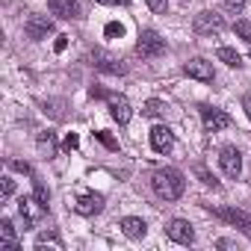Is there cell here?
<instances>
[{
	"instance_id": "32",
	"label": "cell",
	"mask_w": 251,
	"mask_h": 251,
	"mask_svg": "<svg viewBox=\"0 0 251 251\" xmlns=\"http://www.w3.org/2000/svg\"><path fill=\"white\" fill-rule=\"evenodd\" d=\"M98 3H103V6H124L127 0H98Z\"/></svg>"
},
{
	"instance_id": "2",
	"label": "cell",
	"mask_w": 251,
	"mask_h": 251,
	"mask_svg": "<svg viewBox=\"0 0 251 251\" xmlns=\"http://www.w3.org/2000/svg\"><path fill=\"white\" fill-rule=\"evenodd\" d=\"M192 30H195L198 36H219V33L225 30V18H222L219 12H213V9H201V12L192 18Z\"/></svg>"
},
{
	"instance_id": "3",
	"label": "cell",
	"mask_w": 251,
	"mask_h": 251,
	"mask_svg": "<svg viewBox=\"0 0 251 251\" xmlns=\"http://www.w3.org/2000/svg\"><path fill=\"white\" fill-rule=\"evenodd\" d=\"M136 53H139L142 59H154V56L166 53V39H160L157 30H142V36H139V42H136Z\"/></svg>"
},
{
	"instance_id": "10",
	"label": "cell",
	"mask_w": 251,
	"mask_h": 251,
	"mask_svg": "<svg viewBox=\"0 0 251 251\" xmlns=\"http://www.w3.org/2000/svg\"><path fill=\"white\" fill-rule=\"evenodd\" d=\"M48 9H50V15H56L62 21L80 18V3L77 0H48Z\"/></svg>"
},
{
	"instance_id": "13",
	"label": "cell",
	"mask_w": 251,
	"mask_h": 251,
	"mask_svg": "<svg viewBox=\"0 0 251 251\" xmlns=\"http://www.w3.org/2000/svg\"><path fill=\"white\" fill-rule=\"evenodd\" d=\"M74 210H77L80 216H98V213L103 210V195H98V192H86V195L77 198Z\"/></svg>"
},
{
	"instance_id": "19",
	"label": "cell",
	"mask_w": 251,
	"mask_h": 251,
	"mask_svg": "<svg viewBox=\"0 0 251 251\" xmlns=\"http://www.w3.org/2000/svg\"><path fill=\"white\" fill-rule=\"evenodd\" d=\"M166 109H169V106H166L163 100H157V98H151V100L142 103V115H145V118H163Z\"/></svg>"
},
{
	"instance_id": "22",
	"label": "cell",
	"mask_w": 251,
	"mask_h": 251,
	"mask_svg": "<svg viewBox=\"0 0 251 251\" xmlns=\"http://www.w3.org/2000/svg\"><path fill=\"white\" fill-rule=\"evenodd\" d=\"M45 245H53V248H62V239L53 233V230H48V233H39V239H36V248H45Z\"/></svg>"
},
{
	"instance_id": "16",
	"label": "cell",
	"mask_w": 251,
	"mask_h": 251,
	"mask_svg": "<svg viewBox=\"0 0 251 251\" xmlns=\"http://www.w3.org/2000/svg\"><path fill=\"white\" fill-rule=\"evenodd\" d=\"M118 227H121V233L127 236V239H145V233H148V225H145L142 219H136V216L121 219V222H118Z\"/></svg>"
},
{
	"instance_id": "27",
	"label": "cell",
	"mask_w": 251,
	"mask_h": 251,
	"mask_svg": "<svg viewBox=\"0 0 251 251\" xmlns=\"http://www.w3.org/2000/svg\"><path fill=\"white\" fill-rule=\"evenodd\" d=\"M145 3L151 6V12H166V6H169V0H145Z\"/></svg>"
},
{
	"instance_id": "28",
	"label": "cell",
	"mask_w": 251,
	"mask_h": 251,
	"mask_svg": "<svg viewBox=\"0 0 251 251\" xmlns=\"http://www.w3.org/2000/svg\"><path fill=\"white\" fill-rule=\"evenodd\" d=\"M115 33L121 36V33H124V27H121V24H106V36H115Z\"/></svg>"
},
{
	"instance_id": "30",
	"label": "cell",
	"mask_w": 251,
	"mask_h": 251,
	"mask_svg": "<svg viewBox=\"0 0 251 251\" xmlns=\"http://www.w3.org/2000/svg\"><path fill=\"white\" fill-rule=\"evenodd\" d=\"M12 169H15V172H24V175H30V166H27V163H21V160H15V163H12Z\"/></svg>"
},
{
	"instance_id": "12",
	"label": "cell",
	"mask_w": 251,
	"mask_h": 251,
	"mask_svg": "<svg viewBox=\"0 0 251 251\" xmlns=\"http://www.w3.org/2000/svg\"><path fill=\"white\" fill-rule=\"evenodd\" d=\"M92 62H95L98 71H106V74H124V71H127V68L121 65V59H115V56L106 53V50H95V53H92Z\"/></svg>"
},
{
	"instance_id": "21",
	"label": "cell",
	"mask_w": 251,
	"mask_h": 251,
	"mask_svg": "<svg viewBox=\"0 0 251 251\" xmlns=\"http://www.w3.org/2000/svg\"><path fill=\"white\" fill-rule=\"evenodd\" d=\"M12 195H15V180L9 175H3L0 177V201H9Z\"/></svg>"
},
{
	"instance_id": "4",
	"label": "cell",
	"mask_w": 251,
	"mask_h": 251,
	"mask_svg": "<svg viewBox=\"0 0 251 251\" xmlns=\"http://www.w3.org/2000/svg\"><path fill=\"white\" fill-rule=\"evenodd\" d=\"M219 166H222L225 177L236 180V177L242 175V154H239V151H236L233 145H225V148L219 151Z\"/></svg>"
},
{
	"instance_id": "8",
	"label": "cell",
	"mask_w": 251,
	"mask_h": 251,
	"mask_svg": "<svg viewBox=\"0 0 251 251\" xmlns=\"http://www.w3.org/2000/svg\"><path fill=\"white\" fill-rule=\"evenodd\" d=\"M216 216H219L222 222L233 225L236 230H242L245 236H251V216H248V213H242V210H233V207H222V210H216Z\"/></svg>"
},
{
	"instance_id": "15",
	"label": "cell",
	"mask_w": 251,
	"mask_h": 251,
	"mask_svg": "<svg viewBox=\"0 0 251 251\" xmlns=\"http://www.w3.org/2000/svg\"><path fill=\"white\" fill-rule=\"evenodd\" d=\"M18 210H21V216H24V222H27V225H36L48 207H45L39 198H21V201H18Z\"/></svg>"
},
{
	"instance_id": "17",
	"label": "cell",
	"mask_w": 251,
	"mask_h": 251,
	"mask_svg": "<svg viewBox=\"0 0 251 251\" xmlns=\"http://www.w3.org/2000/svg\"><path fill=\"white\" fill-rule=\"evenodd\" d=\"M0 251H18V236L9 219L0 222Z\"/></svg>"
},
{
	"instance_id": "23",
	"label": "cell",
	"mask_w": 251,
	"mask_h": 251,
	"mask_svg": "<svg viewBox=\"0 0 251 251\" xmlns=\"http://www.w3.org/2000/svg\"><path fill=\"white\" fill-rule=\"evenodd\" d=\"M195 175L201 177V183H204V186H213V189H219V180H216V177H213V175H210L204 166H195Z\"/></svg>"
},
{
	"instance_id": "1",
	"label": "cell",
	"mask_w": 251,
	"mask_h": 251,
	"mask_svg": "<svg viewBox=\"0 0 251 251\" xmlns=\"http://www.w3.org/2000/svg\"><path fill=\"white\" fill-rule=\"evenodd\" d=\"M183 186H186V180H183V175L177 169H157L151 175V189L163 201H177L183 195Z\"/></svg>"
},
{
	"instance_id": "14",
	"label": "cell",
	"mask_w": 251,
	"mask_h": 251,
	"mask_svg": "<svg viewBox=\"0 0 251 251\" xmlns=\"http://www.w3.org/2000/svg\"><path fill=\"white\" fill-rule=\"evenodd\" d=\"M109 115H112V118L121 124V127H124V124L130 121V115H133L130 100L124 98V95H112V98H109Z\"/></svg>"
},
{
	"instance_id": "6",
	"label": "cell",
	"mask_w": 251,
	"mask_h": 251,
	"mask_svg": "<svg viewBox=\"0 0 251 251\" xmlns=\"http://www.w3.org/2000/svg\"><path fill=\"white\" fill-rule=\"evenodd\" d=\"M166 236L177 245H192L195 242V227L186 222V219H172L166 225Z\"/></svg>"
},
{
	"instance_id": "5",
	"label": "cell",
	"mask_w": 251,
	"mask_h": 251,
	"mask_svg": "<svg viewBox=\"0 0 251 251\" xmlns=\"http://www.w3.org/2000/svg\"><path fill=\"white\" fill-rule=\"evenodd\" d=\"M201 121H204L207 133H219V130L230 127V115L219 106H201Z\"/></svg>"
},
{
	"instance_id": "33",
	"label": "cell",
	"mask_w": 251,
	"mask_h": 251,
	"mask_svg": "<svg viewBox=\"0 0 251 251\" xmlns=\"http://www.w3.org/2000/svg\"><path fill=\"white\" fill-rule=\"evenodd\" d=\"M248 45H251V39H248Z\"/></svg>"
},
{
	"instance_id": "7",
	"label": "cell",
	"mask_w": 251,
	"mask_h": 251,
	"mask_svg": "<svg viewBox=\"0 0 251 251\" xmlns=\"http://www.w3.org/2000/svg\"><path fill=\"white\" fill-rule=\"evenodd\" d=\"M24 33H27L33 42H42V39H48V36L53 33V21H50L48 15H30V18L24 21Z\"/></svg>"
},
{
	"instance_id": "20",
	"label": "cell",
	"mask_w": 251,
	"mask_h": 251,
	"mask_svg": "<svg viewBox=\"0 0 251 251\" xmlns=\"http://www.w3.org/2000/svg\"><path fill=\"white\" fill-rule=\"evenodd\" d=\"M39 151H42L45 157H53V154H56V133H50V130L39 133Z\"/></svg>"
},
{
	"instance_id": "9",
	"label": "cell",
	"mask_w": 251,
	"mask_h": 251,
	"mask_svg": "<svg viewBox=\"0 0 251 251\" xmlns=\"http://www.w3.org/2000/svg\"><path fill=\"white\" fill-rule=\"evenodd\" d=\"M151 148H154L157 154H169V151L175 148V133H172V127L157 124V127L151 130Z\"/></svg>"
},
{
	"instance_id": "11",
	"label": "cell",
	"mask_w": 251,
	"mask_h": 251,
	"mask_svg": "<svg viewBox=\"0 0 251 251\" xmlns=\"http://www.w3.org/2000/svg\"><path fill=\"white\" fill-rule=\"evenodd\" d=\"M183 71L192 77V80H201V83H213V65L207 62V59H201V56H195V59H189L186 65H183Z\"/></svg>"
},
{
	"instance_id": "26",
	"label": "cell",
	"mask_w": 251,
	"mask_h": 251,
	"mask_svg": "<svg viewBox=\"0 0 251 251\" xmlns=\"http://www.w3.org/2000/svg\"><path fill=\"white\" fill-rule=\"evenodd\" d=\"M236 33L248 42V39H251V24H248V21H236Z\"/></svg>"
},
{
	"instance_id": "24",
	"label": "cell",
	"mask_w": 251,
	"mask_h": 251,
	"mask_svg": "<svg viewBox=\"0 0 251 251\" xmlns=\"http://www.w3.org/2000/svg\"><path fill=\"white\" fill-rule=\"evenodd\" d=\"M222 6H225L227 12H236V15H239L242 6H245V0H222Z\"/></svg>"
},
{
	"instance_id": "25",
	"label": "cell",
	"mask_w": 251,
	"mask_h": 251,
	"mask_svg": "<svg viewBox=\"0 0 251 251\" xmlns=\"http://www.w3.org/2000/svg\"><path fill=\"white\" fill-rule=\"evenodd\" d=\"M36 198H39L45 207H48V201H50V192L45 189V183H42V180H36Z\"/></svg>"
},
{
	"instance_id": "31",
	"label": "cell",
	"mask_w": 251,
	"mask_h": 251,
	"mask_svg": "<svg viewBox=\"0 0 251 251\" xmlns=\"http://www.w3.org/2000/svg\"><path fill=\"white\" fill-rule=\"evenodd\" d=\"M242 106H245V112H248V118H251V92L242 95Z\"/></svg>"
},
{
	"instance_id": "29",
	"label": "cell",
	"mask_w": 251,
	"mask_h": 251,
	"mask_svg": "<svg viewBox=\"0 0 251 251\" xmlns=\"http://www.w3.org/2000/svg\"><path fill=\"white\" fill-rule=\"evenodd\" d=\"M98 139H100V142H103V145H106V148H112V151H115V148H118V145H115V142H112V139H109V136H106V133H103V130H100V133H98Z\"/></svg>"
},
{
	"instance_id": "18",
	"label": "cell",
	"mask_w": 251,
	"mask_h": 251,
	"mask_svg": "<svg viewBox=\"0 0 251 251\" xmlns=\"http://www.w3.org/2000/svg\"><path fill=\"white\" fill-rule=\"evenodd\" d=\"M216 56H219V62H225L227 68H242V56H239L233 48H219Z\"/></svg>"
}]
</instances>
